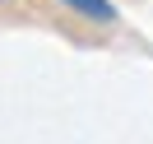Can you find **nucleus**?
Wrapping results in <instances>:
<instances>
[{"instance_id": "obj_1", "label": "nucleus", "mask_w": 153, "mask_h": 144, "mask_svg": "<svg viewBox=\"0 0 153 144\" xmlns=\"http://www.w3.org/2000/svg\"><path fill=\"white\" fill-rule=\"evenodd\" d=\"M65 10H74L79 19H88V23H102V28H111L121 14H116V5L111 0H60Z\"/></svg>"}, {"instance_id": "obj_2", "label": "nucleus", "mask_w": 153, "mask_h": 144, "mask_svg": "<svg viewBox=\"0 0 153 144\" xmlns=\"http://www.w3.org/2000/svg\"><path fill=\"white\" fill-rule=\"evenodd\" d=\"M0 5H10V0H0Z\"/></svg>"}]
</instances>
